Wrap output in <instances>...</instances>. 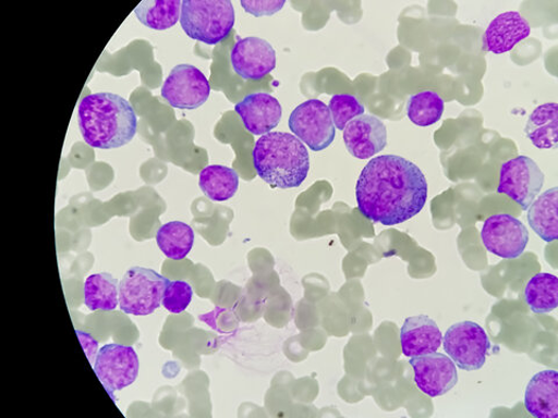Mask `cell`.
<instances>
[{
  "instance_id": "cell-1",
  "label": "cell",
  "mask_w": 558,
  "mask_h": 418,
  "mask_svg": "<svg viewBox=\"0 0 558 418\" xmlns=\"http://www.w3.org/2000/svg\"><path fill=\"white\" fill-rule=\"evenodd\" d=\"M428 197L425 174L397 155H381L364 167L356 185L363 217L375 223L396 225L421 213Z\"/></svg>"
},
{
  "instance_id": "cell-2",
  "label": "cell",
  "mask_w": 558,
  "mask_h": 418,
  "mask_svg": "<svg viewBox=\"0 0 558 418\" xmlns=\"http://www.w3.org/2000/svg\"><path fill=\"white\" fill-rule=\"evenodd\" d=\"M78 126L84 142L96 149H117L133 142L137 116L132 103L110 93L84 97L78 104Z\"/></svg>"
},
{
  "instance_id": "cell-3",
  "label": "cell",
  "mask_w": 558,
  "mask_h": 418,
  "mask_svg": "<svg viewBox=\"0 0 558 418\" xmlns=\"http://www.w3.org/2000/svg\"><path fill=\"white\" fill-rule=\"evenodd\" d=\"M257 176L274 188L300 187L310 171V155L299 137L286 132L262 135L253 149Z\"/></svg>"
},
{
  "instance_id": "cell-4",
  "label": "cell",
  "mask_w": 558,
  "mask_h": 418,
  "mask_svg": "<svg viewBox=\"0 0 558 418\" xmlns=\"http://www.w3.org/2000/svg\"><path fill=\"white\" fill-rule=\"evenodd\" d=\"M180 23L190 39L216 46L231 35L234 7L230 0H184Z\"/></svg>"
},
{
  "instance_id": "cell-5",
  "label": "cell",
  "mask_w": 558,
  "mask_h": 418,
  "mask_svg": "<svg viewBox=\"0 0 558 418\" xmlns=\"http://www.w3.org/2000/svg\"><path fill=\"white\" fill-rule=\"evenodd\" d=\"M169 279L151 269L134 267L119 283V306L128 316L147 317L162 305Z\"/></svg>"
},
{
  "instance_id": "cell-6",
  "label": "cell",
  "mask_w": 558,
  "mask_h": 418,
  "mask_svg": "<svg viewBox=\"0 0 558 418\" xmlns=\"http://www.w3.org/2000/svg\"><path fill=\"white\" fill-rule=\"evenodd\" d=\"M448 357L463 371H478L492 348L490 339L477 323L463 321L451 325L442 340Z\"/></svg>"
},
{
  "instance_id": "cell-7",
  "label": "cell",
  "mask_w": 558,
  "mask_h": 418,
  "mask_svg": "<svg viewBox=\"0 0 558 418\" xmlns=\"http://www.w3.org/2000/svg\"><path fill=\"white\" fill-rule=\"evenodd\" d=\"M289 128L312 151L325 150L337 135L333 118L320 99H310L296 107L289 118Z\"/></svg>"
},
{
  "instance_id": "cell-8",
  "label": "cell",
  "mask_w": 558,
  "mask_h": 418,
  "mask_svg": "<svg viewBox=\"0 0 558 418\" xmlns=\"http://www.w3.org/2000/svg\"><path fill=\"white\" fill-rule=\"evenodd\" d=\"M545 184V174L527 156H518L501 164L498 194L515 201L523 211L539 195Z\"/></svg>"
},
{
  "instance_id": "cell-9",
  "label": "cell",
  "mask_w": 558,
  "mask_h": 418,
  "mask_svg": "<svg viewBox=\"0 0 558 418\" xmlns=\"http://www.w3.org/2000/svg\"><path fill=\"white\" fill-rule=\"evenodd\" d=\"M138 358L132 346L108 344L99 348L94 370L101 385L116 401L114 393L130 388L138 376Z\"/></svg>"
},
{
  "instance_id": "cell-10",
  "label": "cell",
  "mask_w": 558,
  "mask_h": 418,
  "mask_svg": "<svg viewBox=\"0 0 558 418\" xmlns=\"http://www.w3.org/2000/svg\"><path fill=\"white\" fill-rule=\"evenodd\" d=\"M209 94L206 76L198 67L191 64L174 66L166 78L161 95L171 108L178 110H196L204 104Z\"/></svg>"
},
{
  "instance_id": "cell-11",
  "label": "cell",
  "mask_w": 558,
  "mask_h": 418,
  "mask_svg": "<svg viewBox=\"0 0 558 418\" xmlns=\"http://www.w3.org/2000/svg\"><path fill=\"white\" fill-rule=\"evenodd\" d=\"M485 249L504 259H517L526 250L530 233L526 225L509 214L485 220L481 232Z\"/></svg>"
},
{
  "instance_id": "cell-12",
  "label": "cell",
  "mask_w": 558,
  "mask_h": 418,
  "mask_svg": "<svg viewBox=\"0 0 558 418\" xmlns=\"http://www.w3.org/2000/svg\"><path fill=\"white\" fill-rule=\"evenodd\" d=\"M410 365L416 388L429 397L442 396L458 385L457 365L442 354L413 357Z\"/></svg>"
},
{
  "instance_id": "cell-13",
  "label": "cell",
  "mask_w": 558,
  "mask_h": 418,
  "mask_svg": "<svg viewBox=\"0 0 558 418\" xmlns=\"http://www.w3.org/2000/svg\"><path fill=\"white\" fill-rule=\"evenodd\" d=\"M231 63L236 75L247 81H259L276 67V51L260 38L248 37L235 42Z\"/></svg>"
},
{
  "instance_id": "cell-14",
  "label": "cell",
  "mask_w": 558,
  "mask_h": 418,
  "mask_svg": "<svg viewBox=\"0 0 558 418\" xmlns=\"http://www.w3.org/2000/svg\"><path fill=\"white\" fill-rule=\"evenodd\" d=\"M343 142L356 159L369 160L387 148L388 131L377 116L363 114L345 126Z\"/></svg>"
},
{
  "instance_id": "cell-15",
  "label": "cell",
  "mask_w": 558,
  "mask_h": 418,
  "mask_svg": "<svg viewBox=\"0 0 558 418\" xmlns=\"http://www.w3.org/2000/svg\"><path fill=\"white\" fill-rule=\"evenodd\" d=\"M235 112L253 135H266L279 125L283 109L269 94L258 93L244 97L235 104Z\"/></svg>"
},
{
  "instance_id": "cell-16",
  "label": "cell",
  "mask_w": 558,
  "mask_h": 418,
  "mask_svg": "<svg viewBox=\"0 0 558 418\" xmlns=\"http://www.w3.org/2000/svg\"><path fill=\"white\" fill-rule=\"evenodd\" d=\"M531 35L530 23L517 11L504 12L495 17L483 35V50L501 56L511 51Z\"/></svg>"
},
{
  "instance_id": "cell-17",
  "label": "cell",
  "mask_w": 558,
  "mask_h": 418,
  "mask_svg": "<svg viewBox=\"0 0 558 418\" xmlns=\"http://www.w3.org/2000/svg\"><path fill=\"white\" fill-rule=\"evenodd\" d=\"M442 340L438 324L425 316L408 318L400 330L401 352L409 358L438 352Z\"/></svg>"
},
{
  "instance_id": "cell-18",
  "label": "cell",
  "mask_w": 558,
  "mask_h": 418,
  "mask_svg": "<svg viewBox=\"0 0 558 418\" xmlns=\"http://www.w3.org/2000/svg\"><path fill=\"white\" fill-rule=\"evenodd\" d=\"M525 408L535 418H558V372L546 370L529 382Z\"/></svg>"
},
{
  "instance_id": "cell-19",
  "label": "cell",
  "mask_w": 558,
  "mask_h": 418,
  "mask_svg": "<svg viewBox=\"0 0 558 418\" xmlns=\"http://www.w3.org/2000/svg\"><path fill=\"white\" fill-rule=\"evenodd\" d=\"M525 134L538 149H556L558 146V104H539L529 118Z\"/></svg>"
},
{
  "instance_id": "cell-20",
  "label": "cell",
  "mask_w": 558,
  "mask_h": 418,
  "mask_svg": "<svg viewBox=\"0 0 558 418\" xmlns=\"http://www.w3.org/2000/svg\"><path fill=\"white\" fill-rule=\"evenodd\" d=\"M558 188L545 190L527 209L531 229L544 241L550 243L558 238Z\"/></svg>"
},
{
  "instance_id": "cell-21",
  "label": "cell",
  "mask_w": 558,
  "mask_h": 418,
  "mask_svg": "<svg viewBox=\"0 0 558 418\" xmlns=\"http://www.w3.org/2000/svg\"><path fill=\"white\" fill-rule=\"evenodd\" d=\"M199 186L203 194L213 201L232 199L239 189V174L229 167L208 165L201 171Z\"/></svg>"
},
{
  "instance_id": "cell-22",
  "label": "cell",
  "mask_w": 558,
  "mask_h": 418,
  "mask_svg": "<svg viewBox=\"0 0 558 418\" xmlns=\"http://www.w3.org/2000/svg\"><path fill=\"white\" fill-rule=\"evenodd\" d=\"M84 304L93 311H112L119 305V282L110 273H96L86 278Z\"/></svg>"
},
{
  "instance_id": "cell-23",
  "label": "cell",
  "mask_w": 558,
  "mask_h": 418,
  "mask_svg": "<svg viewBox=\"0 0 558 418\" xmlns=\"http://www.w3.org/2000/svg\"><path fill=\"white\" fill-rule=\"evenodd\" d=\"M181 0H144L134 13L137 21L155 30H166L181 21Z\"/></svg>"
},
{
  "instance_id": "cell-24",
  "label": "cell",
  "mask_w": 558,
  "mask_h": 418,
  "mask_svg": "<svg viewBox=\"0 0 558 418\" xmlns=\"http://www.w3.org/2000/svg\"><path fill=\"white\" fill-rule=\"evenodd\" d=\"M156 243L168 258L182 260L194 247L195 233L185 222L171 221L157 231Z\"/></svg>"
},
{
  "instance_id": "cell-25",
  "label": "cell",
  "mask_w": 558,
  "mask_h": 418,
  "mask_svg": "<svg viewBox=\"0 0 558 418\" xmlns=\"http://www.w3.org/2000/svg\"><path fill=\"white\" fill-rule=\"evenodd\" d=\"M525 300L535 314H548L558 307V278L550 273H536L525 290Z\"/></svg>"
},
{
  "instance_id": "cell-26",
  "label": "cell",
  "mask_w": 558,
  "mask_h": 418,
  "mask_svg": "<svg viewBox=\"0 0 558 418\" xmlns=\"http://www.w3.org/2000/svg\"><path fill=\"white\" fill-rule=\"evenodd\" d=\"M444 111V99L433 91L418 93L408 102V116L418 127L433 126L442 118Z\"/></svg>"
},
{
  "instance_id": "cell-27",
  "label": "cell",
  "mask_w": 558,
  "mask_h": 418,
  "mask_svg": "<svg viewBox=\"0 0 558 418\" xmlns=\"http://www.w3.org/2000/svg\"><path fill=\"white\" fill-rule=\"evenodd\" d=\"M328 109L333 118L336 128L344 131L345 126L357 116L364 114V107L351 95H336L330 98Z\"/></svg>"
},
{
  "instance_id": "cell-28",
  "label": "cell",
  "mask_w": 558,
  "mask_h": 418,
  "mask_svg": "<svg viewBox=\"0 0 558 418\" xmlns=\"http://www.w3.org/2000/svg\"><path fill=\"white\" fill-rule=\"evenodd\" d=\"M194 298V291L183 281H169L166 286L162 306L171 314H181L190 306Z\"/></svg>"
},
{
  "instance_id": "cell-29",
  "label": "cell",
  "mask_w": 558,
  "mask_h": 418,
  "mask_svg": "<svg viewBox=\"0 0 558 418\" xmlns=\"http://www.w3.org/2000/svg\"><path fill=\"white\" fill-rule=\"evenodd\" d=\"M240 4L247 13L259 17L276 14L284 8L286 2L284 0H241Z\"/></svg>"
},
{
  "instance_id": "cell-30",
  "label": "cell",
  "mask_w": 558,
  "mask_h": 418,
  "mask_svg": "<svg viewBox=\"0 0 558 418\" xmlns=\"http://www.w3.org/2000/svg\"><path fill=\"white\" fill-rule=\"evenodd\" d=\"M77 335L87 359L94 366L99 352L98 342L92 335L83 333L81 330H77Z\"/></svg>"
}]
</instances>
